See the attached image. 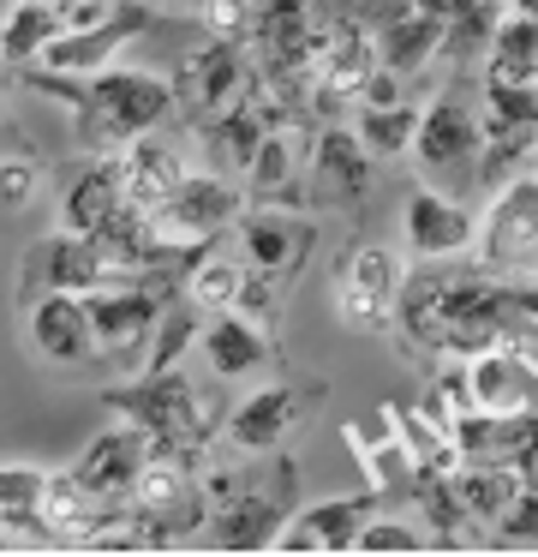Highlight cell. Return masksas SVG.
Wrapping results in <instances>:
<instances>
[{
  "instance_id": "8fae6325",
  "label": "cell",
  "mask_w": 538,
  "mask_h": 557,
  "mask_svg": "<svg viewBox=\"0 0 538 557\" xmlns=\"http://www.w3.org/2000/svg\"><path fill=\"white\" fill-rule=\"evenodd\" d=\"M143 461H150V437L132 420H114L108 432H96L90 444H84V456L72 461V473H78V485L90 497H102V504H132Z\"/></svg>"
},
{
  "instance_id": "277c9868",
  "label": "cell",
  "mask_w": 538,
  "mask_h": 557,
  "mask_svg": "<svg viewBox=\"0 0 538 557\" xmlns=\"http://www.w3.org/2000/svg\"><path fill=\"white\" fill-rule=\"evenodd\" d=\"M84 300H90V324H96V372L138 377L150 366V342L167 312V294L155 282H114V288H96Z\"/></svg>"
},
{
  "instance_id": "9c48e42d",
  "label": "cell",
  "mask_w": 538,
  "mask_h": 557,
  "mask_svg": "<svg viewBox=\"0 0 538 557\" xmlns=\"http://www.w3.org/2000/svg\"><path fill=\"white\" fill-rule=\"evenodd\" d=\"M305 181H311V198H323V205H365L371 181H377V169H371V150L365 138L353 133V126H317L311 133V162H305Z\"/></svg>"
},
{
  "instance_id": "484cf974",
  "label": "cell",
  "mask_w": 538,
  "mask_h": 557,
  "mask_svg": "<svg viewBox=\"0 0 538 557\" xmlns=\"http://www.w3.org/2000/svg\"><path fill=\"white\" fill-rule=\"evenodd\" d=\"M478 78H502V85H538V13H502L490 54L478 66Z\"/></svg>"
},
{
  "instance_id": "4316f807",
  "label": "cell",
  "mask_w": 538,
  "mask_h": 557,
  "mask_svg": "<svg viewBox=\"0 0 538 557\" xmlns=\"http://www.w3.org/2000/svg\"><path fill=\"white\" fill-rule=\"evenodd\" d=\"M442 37H449V25H437L430 13H406L401 25L377 30V66H389L401 78H418L425 66H437Z\"/></svg>"
},
{
  "instance_id": "7a4b0ae2",
  "label": "cell",
  "mask_w": 538,
  "mask_h": 557,
  "mask_svg": "<svg viewBox=\"0 0 538 557\" xmlns=\"http://www.w3.org/2000/svg\"><path fill=\"white\" fill-rule=\"evenodd\" d=\"M174 85L138 66H108L84 85V102L72 109V138L84 145V157H120L132 138L162 133V121L174 114Z\"/></svg>"
},
{
  "instance_id": "7c38bea8",
  "label": "cell",
  "mask_w": 538,
  "mask_h": 557,
  "mask_svg": "<svg viewBox=\"0 0 538 557\" xmlns=\"http://www.w3.org/2000/svg\"><path fill=\"white\" fill-rule=\"evenodd\" d=\"M401 282H406V270H401V258H395L389 246H359V252L347 258V270H341L335 306H341L347 324H365V330L395 324V300H401Z\"/></svg>"
},
{
  "instance_id": "836d02e7",
  "label": "cell",
  "mask_w": 538,
  "mask_h": 557,
  "mask_svg": "<svg viewBox=\"0 0 538 557\" xmlns=\"http://www.w3.org/2000/svg\"><path fill=\"white\" fill-rule=\"evenodd\" d=\"M42 193V162L30 157V150L18 145V133H12V145H7V169H0V198H7V210L18 216L30 198Z\"/></svg>"
},
{
  "instance_id": "4dcf8cb0",
  "label": "cell",
  "mask_w": 538,
  "mask_h": 557,
  "mask_svg": "<svg viewBox=\"0 0 538 557\" xmlns=\"http://www.w3.org/2000/svg\"><path fill=\"white\" fill-rule=\"evenodd\" d=\"M418 102H395V109H359L353 133L365 138L371 157H401V150H413L418 138Z\"/></svg>"
},
{
  "instance_id": "3957f363",
  "label": "cell",
  "mask_w": 538,
  "mask_h": 557,
  "mask_svg": "<svg viewBox=\"0 0 538 557\" xmlns=\"http://www.w3.org/2000/svg\"><path fill=\"white\" fill-rule=\"evenodd\" d=\"M299 509V468L281 449H263L258 485H246L239 497H227L222 509H210L203 521V545L210 552H270L281 540V528Z\"/></svg>"
},
{
  "instance_id": "cb8c5ba5",
  "label": "cell",
  "mask_w": 538,
  "mask_h": 557,
  "mask_svg": "<svg viewBox=\"0 0 538 557\" xmlns=\"http://www.w3.org/2000/svg\"><path fill=\"white\" fill-rule=\"evenodd\" d=\"M198 138L210 145L215 174H227V181H246L251 162H258V150H263V138H270V121H263V114L251 109L246 97H239L227 114H215L210 126H198Z\"/></svg>"
},
{
  "instance_id": "7402d4cb",
  "label": "cell",
  "mask_w": 538,
  "mask_h": 557,
  "mask_svg": "<svg viewBox=\"0 0 538 557\" xmlns=\"http://www.w3.org/2000/svg\"><path fill=\"white\" fill-rule=\"evenodd\" d=\"M120 174H126V198L138 210H155V205H167V198L186 186V150H179V138H167V133H143V138H132L126 150H120Z\"/></svg>"
},
{
  "instance_id": "5b68a950",
  "label": "cell",
  "mask_w": 538,
  "mask_h": 557,
  "mask_svg": "<svg viewBox=\"0 0 538 557\" xmlns=\"http://www.w3.org/2000/svg\"><path fill=\"white\" fill-rule=\"evenodd\" d=\"M114 282H138V276H132L126 258L108 252L96 234H72V228L42 234L18 264L24 306H30L36 294H96V288H114Z\"/></svg>"
},
{
  "instance_id": "d6986e66",
  "label": "cell",
  "mask_w": 538,
  "mask_h": 557,
  "mask_svg": "<svg viewBox=\"0 0 538 557\" xmlns=\"http://www.w3.org/2000/svg\"><path fill=\"white\" fill-rule=\"evenodd\" d=\"M466 396L485 413H538V366L514 348H490L466 360Z\"/></svg>"
},
{
  "instance_id": "4fadbf2b",
  "label": "cell",
  "mask_w": 538,
  "mask_h": 557,
  "mask_svg": "<svg viewBox=\"0 0 538 557\" xmlns=\"http://www.w3.org/2000/svg\"><path fill=\"white\" fill-rule=\"evenodd\" d=\"M377 516V497H329V504H305L293 509V521L281 528L275 552L287 557H335V552H353L359 528Z\"/></svg>"
},
{
  "instance_id": "30bf717a",
  "label": "cell",
  "mask_w": 538,
  "mask_h": 557,
  "mask_svg": "<svg viewBox=\"0 0 538 557\" xmlns=\"http://www.w3.org/2000/svg\"><path fill=\"white\" fill-rule=\"evenodd\" d=\"M24 336L48 366H96V324L84 294H36L24 306Z\"/></svg>"
},
{
  "instance_id": "e575fe53",
  "label": "cell",
  "mask_w": 538,
  "mask_h": 557,
  "mask_svg": "<svg viewBox=\"0 0 538 557\" xmlns=\"http://www.w3.org/2000/svg\"><path fill=\"white\" fill-rule=\"evenodd\" d=\"M251 18H258V0H203V25H210V37L251 42Z\"/></svg>"
},
{
  "instance_id": "ffe728a7",
  "label": "cell",
  "mask_w": 538,
  "mask_h": 557,
  "mask_svg": "<svg viewBox=\"0 0 538 557\" xmlns=\"http://www.w3.org/2000/svg\"><path fill=\"white\" fill-rule=\"evenodd\" d=\"M126 174H120V157H90L60 193V228L72 234H102L108 222L126 210Z\"/></svg>"
},
{
  "instance_id": "5bb4252c",
  "label": "cell",
  "mask_w": 538,
  "mask_h": 557,
  "mask_svg": "<svg viewBox=\"0 0 538 557\" xmlns=\"http://www.w3.org/2000/svg\"><path fill=\"white\" fill-rule=\"evenodd\" d=\"M203 366H210L222 384H239V377H270L275 372V342H270V324L246 312H222L203 324Z\"/></svg>"
},
{
  "instance_id": "52a82bcc",
  "label": "cell",
  "mask_w": 538,
  "mask_h": 557,
  "mask_svg": "<svg viewBox=\"0 0 538 557\" xmlns=\"http://www.w3.org/2000/svg\"><path fill=\"white\" fill-rule=\"evenodd\" d=\"M478 264L497 276H521L538 264V174H521L490 198L478 222Z\"/></svg>"
},
{
  "instance_id": "83f0119b",
  "label": "cell",
  "mask_w": 538,
  "mask_h": 557,
  "mask_svg": "<svg viewBox=\"0 0 538 557\" xmlns=\"http://www.w3.org/2000/svg\"><path fill=\"white\" fill-rule=\"evenodd\" d=\"M60 37H66L60 0H12L7 7V66H30Z\"/></svg>"
},
{
  "instance_id": "f546056e",
  "label": "cell",
  "mask_w": 538,
  "mask_h": 557,
  "mask_svg": "<svg viewBox=\"0 0 538 557\" xmlns=\"http://www.w3.org/2000/svg\"><path fill=\"white\" fill-rule=\"evenodd\" d=\"M203 324H210V318H203L186 294H179V300H167L162 324H155V342H150V366H143V372H174V366L186 360L191 342H203Z\"/></svg>"
},
{
  "instance_id": "d4e9b609",
  "label": "cell",
  "mask_w": 538,
  "mask_h": 557,
  "mask_svg": "<svg viewBox=\"0 0 538 557\" xmlns=\"http://www.w3.org/2000/svg\"><path fill=\"white\" fill-rule=\"evenodd\" d=\"M246 252H227V246H210V252L191 264L186 276V300L198 306L203 318H222V312H239V294H246Z\"/></svg>"
},
{
  "instance_id": "1f68e13d",
  "label": "cell",
  "mask_w": 538,
  "mask_h": 557,
  "mask_svg": "<svg viewBox=\"0 0 538 557\" xmlns=\"http://www.w3.org/2000/svg\"><path fill=\"white\" fill-rule=\"evenodd\" d=\"M490 540H497V545H538V468L521 473L509 509L490 521Z\"/></svg>"
},
{
  "instance_id": "8d00e7d4",
  "label": "cell",
  "mask_w": 538,
  "mask_h": 557,
  "mask_svg": "<svg viewBox=\"0 0 538 557\" xmlns=\"http://www.w3.org/2000/svg\"><path fill=\"white\" fill-rule=\"evenodd\" d=\"M514 13H538V0H514Z\"/></svg>"
},
{
  "instance_id": "2e32d148",
  "label": "cell",
  "mask_w": 538,
  "mask_h": 557,
  "mask_svg": "<svg viewBox=\"0 0 538 557\" xmlns=\"http://www.w3.org/2000/svg\"><path fill=\"white\" fill-rule=\"evenodd\" d=\"M401 228H406V246H413L418 258H454V252H466V246H478L473 210L449 193H430V186H418V193L406 198Z\"/></svg>"
},
{
  "instance_id": "d6a6232c",
  "label": "cell",
  "mask_w": 538,
  "mask_h": 557,
  "mask_svg": "<svg viewBox=\"0 0 538 557\" xmlns=\"http://www.w3.org/2000/svg\"><path fill=\"white\" fill-rule=\"evenodd\" d=\"M353 552H365V557H389V552H430V533L418 528V521H406V516H371L365 528H359V545Z\"/></svg>"
},
{
  "instance_id": "f1b7e54d",
  "label": "cell",
  "mask_w": 538,
  "mask_h": 557,
  "mask_svg": "<svg viewBox=\"0 0 538 557\" xmlns=\"http://www.w3.org/2000/svg\"><path fill=\"white\" fill-rule=\"evenodd\" d=\"M449 480H454V492H461V504H466V516L478 521V528H490V521L509 509V497H514V485H521V473H509V468H478V461H461V468H449Z\"/></svg>"
},
{
  "instance_id": "603a6c76",
  "label": "cell",
  "mask_w": 538,
  "mask_h": 557,
  "mask_svg": "<svg viewBox=\"0 0 538 557\" xmlns=\"http://www.w3.org/2000/svg\"><path fill=\"white\" fill-rule=\"evenodd\" d=\"M311 162V133L305 126H287V133H270L246 174V198L251 205H275V210H293L299 205V174Z\"/></svg>"
},
{
  "instance_id": "d590c367",
  "label": "cell",
  "mask_w": 538,
  "mask_h": 557,
  "mask_svg": "<svg viewBox=\"0 0 538 557\" xmlns=\"http://www.w3.org/2000/svg\"><path fill=\"white\" fill-rule=\"evenodd\" d=\"M473 7H485V0H418V13H430L437 25H454V18H466Z\"/></svg>"
},
{
  "instance_id": "ba28073f",
  "label": "cell",
  "mask_w": 538,
  "mask_h": 557,
  "mask_svg": "<svg viewBox=\"0 0 538 557\" xmlns=\"http://www.w3.org/2000/svg\"><path fill=\"white\" fill-rule=\"evenodd\" d=\"M478 150H485V126H478V102H466L461 90H442L425 114H418V138H413V162L418 174H478Z\"/></svg>"
},
{
  "instance_id": "8992f818",
  "label": "cell",
  "mask_w": 538,
  "mask_h": 557,
  "mask_svg": "<svg viewBox=\"0 0 538 557\" xmlns=\"http://www.w3.org/2000/svg\"><path fill=\"white\" fill-rule=\"evenodd\" d=\"M246 85H251L246 42L210 37L203 49L186 54V66H179V78H174V102H179V114H186V126L198 133V126H210L215 114L234 109V102L246 97Z\"/></svg>"
},
{
  "instance_id": "e0dca14e",
  "label": "cell",
  "mask_w": 538,
  "mask_h": 557,
  "mask_svg": "<svg viewBox=\"0 0 538 557\" xmlns=\"http://www.w3.org/2000/svg\"><path fill=\"white\" fill-rule=\"evenodd\" d=\"M138 30H150V13H143L138 0H126V13L114 18V25L102 30H66L60 42H48L42 54H36V66H48V73H66V78H96L114 66L120 42H132Z\"/></svg>"
},
{
  "instance_id": "6da1fadb",
  "label": "cell",
  "mask_w": 538,
  "mask_h": 557,
  "mask_svg": "<svg viewBox=\"0 0 538 557\" xmlns=\"http://www.w3.org/2000/svg\"><path fill=\"white\" fill-rule=\"evenodd\" d=\"M102 408L114 420H132L143 437H150L155 456H179L203 473L210 449H222L227 437V413L222 408V389L210 384H191L186 372H143V377H114L102 389Z\"/></svg>"
},
{
  "instance_id": "ac0fdd59",
  "label": "cell",
  "mask_w": 538,
  "mask_h": 557,
  "mask_svg": "<svg viewBox=\"0 0 538 557\" xmlns=\"http://www.w3.org/2000/svg\"><path fill=\"white\" fill-rule=\"evenodd\" d=\"M442 288H449L442 258H425V264L401 282L395 330H401V348L413 354V360H442Z\"/></svg>"
},
{
  "instance_id": "9a60e30c",
  "label": "cell",
  "mask_w": 538,
  "mask_h": 557,
  "mask_svg": "<svg viewBox=\"0 0 538 557\" xmlns=\"http://www.w3.org/2000/svg\"><path fill=\"white\" fill-rule=\"evenodd\" d=\"M299 413H305V396H299L293 384L251 389V396L227 413L222 449H234V456H263V449H281V437L299 425Z\"/></svg>"
},
{
  "instance_id": "44dd1931",
  "label": "cell",
  "mask_w": 538,
  "mask_h": 557,
  "mask_svg": "<svg viewBox=\"0 0 538 557\" xmlns=\"http://www.w3.org/2000/svg\"><path fill=\"white\" fill-rule=\"evenodd\" d=\"M239 252H246L251 270H270V276H293L299 258H305L311 246V228L293 216V210H275V205H251L246 216H239Z\"/></svg>"
}]
</instances>
